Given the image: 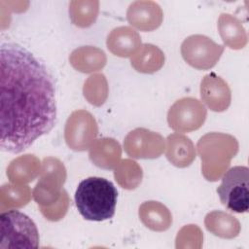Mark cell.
Masks as SVG:
<instances>
[{"label": "cell", "mask_w": 249, "mask_h": 249, "mask_svg": "<svg viewBox=\"0 0 249 249\" xmlns=\"http://www.w3.org/2000/svg\"><path fill=\"white\" fill-rule=\"evenodd\" d=\"M0 72V147L18 154L54 126L55 83L40 59L15 43L1 45Z\"/></svg>", "instance_id": "cell-1"}, {"label": "cell", "mask_w": 249, "mask_h": 249, "mask_svg": "<svg viewBox=\"0 0 249 249\" xmlns=\"http://www.w3.org/2000/svg\"><path fill=\"white\" fill-rule=\"evenodd\" d=\"M118 191L113 183L102 177H89L81 181L75 192L79 213L89 221L111 219L116 210Z\"/></svg>", "instance_id": "cell-2"}, {"label": "cell", "mask_w": 249, "mask_h": 249, "mask_svg": "<svg viewBox=\"0 0 249 249\" xmlns=\"http://www.w3.org/2000/svg\"><path fill=\"white\" fill-rule=\"evenodd\" d=\"M0 230V249L39 246V233L35 223L18 210L1 213Z\"/></svg>", "instance_id": "cell-3"}, {"label": "cell", "mask_w": 249, "mask_h": 249, "mask_svg": "<svg viewBox=\"0 0 249 249\" xmlns=\"http://www.w3.org/2000/svg\"><path fill=\"white\" fill-rule=\"evenodd\" d=\"M221 203L235 213H245L249 209V168L237 165L224 174L217 188Z\"/></svg>", "instance_id": "cell-4"}, {"label": "cell", "mask_w": 249, "mask_h": 249, "mask_svg": "<svg viewBox=\"0 0 249 249\" xmlns=\"http://www.w3.org/2000/svg\"><path fill=\"white\" fill-rule=\"evenodd\" d=\"M224 46L217 45L210 38L203 35L188 37L181 46L183 58L196 69H209L220 58Z\"/></svg>", "instance_id": "cell-5"}, {"label": "cell", "mask_w": 249, "mask_h": 249, "mask_svg": "<svg viewBox=\"0 0 249 249\" xmlns=\"http://www.w3.org/2000/svg\"><path fill=\"white\" fill-rule=\"evenodd\" d=\"M206 118V109L196 98H182L170 107L167 115L169 126L176 131L188 132L201 126Z\"/></svg>", "instance_id": "cell-6"}, {"label": "cell", "mask_w": 249, "mask_h": 249, "mask_svg": "<svg viewBox=\"0 0 249 249\" xmlns=\"http://www.w3.org/2000/svg\"><path fill=\"white\" fill-rule=\"evenodd\" d=\"M146 129L137 128L131 131L124 139V146L125 152L133 158L137 159H153L158 158L163 150V138L157 133L149 131L146 141Z\"/></svg>", "instance_id": "cell-7"}, {"label": "cell", "mask_w": 249, "mask_h": 249, "mask_svg": "<svg viewBox=\"0 0 249 249\" xmlns=\"http://www.w3.org/2000/svg\"><path fill=\"white\" fill-rule=\"evenodd\" d=\"M201 99L213 111H224L231 102V92L228 85L214 73L206 75L200 86Z\"/></svg>", "instance_id": "cell-8"}, {"label": "cell", "mask_w": 249, "mask_h": 249, "mask_svg": "<svg viewBox=\"0 0 249 249\" xmlns=\"http://www.w3.org/2000/svg\"><path fill=\"white\" fill-rule=\"evenodd\" d=\"M141 44L139 35L129 27L114 29L107 39L108 49L118 56H130Z\"/></svg>", "instance_id": "cell-9"}, {"label": "cell", "mask_w": 249, "mask_h": 249, "mask_svg": "<svg viewBox=\"0 0 249 249\" xmlns=\"http://www.w3.org/2000/svg\"><path fill=\"white\" fill-rule=\"evenodd\" d=\"M139 216L143 224L153 231H165L172 223L168 209L156 201H147L139 208Z\"/></svg>", "instance_id": "cell-10"}, {"label": "cell", "mask_w": 249, "mask_h": 249, "mask_svg": "<svg viewBox=\"0 0 249 249\" xmlns=\"http://www.w3.org/2000/svg\"><path fill=\"white\" fill-rule=\"evenodd\" d=\"M167 140L168 150L166 157L169 161L178 167H185L191 164L196 158L195 149L191 140L188 137L178 134L169 135Z\"/></svg>", "instance_id": "cell-11"}, {"label": "cell", "mask_w": 249, "mask_h": 249, "mask_svg": "<svg viewBox=\"0 0 249 249\" xmlns=\"http://www.w3.org/2000/svg\"><path fill=\"white\" fill-rule=\"evenodd\" d=\"M227 213L224 212H220V211H216V212H212L207 214V216L205 217V220H209L212 222H216L221 224V226H217L213 229H211L209 231L213 232V234L220 236V237H224V238H232L235 237L238 232H239V226H225V219L227 217Z\"/></svg>", "instance_id": "cell-12"}]
</instances>
